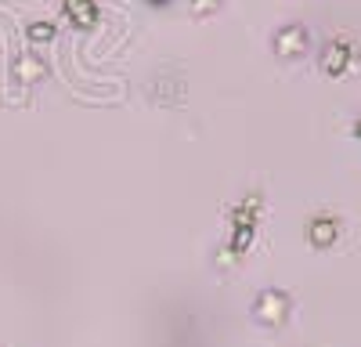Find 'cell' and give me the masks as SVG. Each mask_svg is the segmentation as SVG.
I'll return each mask as SVG.
<instances>
[{
	"mask_svg": "<svg viewBox=\"0 0 361 347\" xmlns=\"http://www.w3.org/2000/svg\"><path fill=\"white\" fill-rule=\"evenodd\" d=\"M286 311H289V300L282 293H264L257 300V318H260V322H267V326H279L282 318H286Z\"/></svg>",
	"mask_w": 361,
	"mask_h": 347,
	"instance_id": "2",
	"label": "cell"
},
{
	"mask_svg": "<svg viewBox=\"0 0 361 347\" xmlns=\"http://www.w3.org/2000/svg\"><path fill=\"white\" fill-rule=\"evenodd\" d=\"M51 37H54V25H51V22H37V25H29V40L44 44V40H51Z\"/></svg>",
	"mask_w": 361,
	"mask_h": 347,
	"instance_id": "6",
	"label": "cell"
},
{
	"mask_svg": "<svg viewBox=\"0 0 361 347\" xmlns=\"http://www.w3.org/2000/svg\"><path fill=\"white\" fill-rule=\"evenodd\" d=\"M221 8V0H192V15L195 18H206V15H214Z\"/></svg>",
	"mask_w": 361,
	"mask_h": 347,
	"instance_id": "7",
	"label": "cell"
},
{
	"mask_svg": "<svg viewBox=\"0 0 361 347\" xmlns=\"http://www.w3.org/2000/svg\"><path fill=\"white\" fill-rule=\"evenodd\" d=\"M66 4H69V15L76 18V22H94V8H90V0H66Z\"/></svg>",
	"mask_w": 361,
	"mask_h": 347,
	"instance_id": "5",
	"label": "cell"
},
{
	"mask_svg": "<svg viewBox=\"0 0 361 347\" xmlns=\"http://www.w3.org/2000/svg\"><path fill=\"white\" fill-rule=\"evenodd\" d=\"M333 239H336V221L318 217V221L311 224V243H314V246H329Z\"/></svg>",
	"mask_w": 361,
	"mask_h": 347,
	"instance_id": "4",
	"label": "cell"
},
{
	"mask_svg": "<svg viewBox=\"0 0 361 347\" xmlns=\"http://www.w3.org/2000/svg\"><path fill=\"white\" fill-rule=\"evenodd\" d=\"M307 51V33L300 25H286L275 33V54L279 58H304Z\"/></svg>",
	"mask_w": 361,
	"mask_h": 347,
	"instance_id": "1",
	"label": "cell"
},
{
	"mask_svg": "<svg viewBox=\"0 0 361 347\" xmlns=\"http://www.w3.org/2000/svg\"><path fill=\"white\" fill-rule=\"evenodd\" d=\"M47 76V66L40 62V58H18L15 62V80L18 83H40Z\"/></svg>",
	"mask_w": 361,
	"mask_h": 347,
	"instance_id": "3",
	"label": "cell"
},
{
	"mask_svg": "<svg viewBox=\"0 0 361 347\" xmlns=\"http://www.w3.org/2000/svg\"><path fill=\"white\" fill-rule=\"evenodd\" d=\"M152 4H166V0H152Z\"/></svg>",
	"mask_w": 361,
	"mask_h": 347,
	"instance_id": "8",
	"label": "cell"
}]
</instances>
